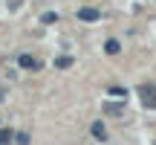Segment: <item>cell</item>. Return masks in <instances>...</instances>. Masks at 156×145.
<instances>
[{"label":"cell","mask_w":156,"mask_h":145,"mask_svg":"<svg viewBox=\"0 0 156 145\" xmlns=\"http://www.w3.org/2000/svg\"><path fill=\"white\" fill-rule=\"evenodd\" d=\"M153 145H156V142H153Z\"/></svg>","instance_id":"obj_13"},{"label":"cell","mask_w":156,"mask_h":145,"mask_svg":"<svg viewBox=\"0 0 156 145\" xmlns=\"http://www.w3.org/2000/svg\"><path fill=\"white\" fill-rule=\"evenodd\" d=\"M0 102H3V87H0Z\"/></svg>","instance_id":"obj_12"},{"label":"cell","mask_w":156,"mask_h":145,"mask_svg":"<svg viewBox=\"0 0 156 145\" xmlns=\"http://www.w3.org/2000/svg\"><path fill=\"white\" fill-rule=\"evenodd\" d=\"M15 139H17V145H29V134L20 131V134H15Z\"/></svg>","instance_id":"obj_9"},{"label":"cell","mask_w":156,"mask_h":145,"mask_svg":"<svg viewBox=\"0 0 156 145\" xmlns=\"http://www.w3.org/2000/svg\"><path fill=\"white\" fill-rule=\"evenodd\" d=\"M55 20H58L55 12H46V15H44V23H55Z\"/></svg>","instance_id":"obj_10"},{"label":"cell","mask_w":156,"mask_h":145,"mask_svg":"<svg viewBox=\"0 0 156 145\" xmlns=\"http://www.w3.org/2000/svg\"><path fill=\"white\" fill-rule=\"evenodd\" d=\"M78 17H81V20H98L101 12L95 9V6H84V9H78Z\"/></svg>","instance_id":"obj_3"},{"label":"cell","mask_w":156,"mask_h":145,"mask_svg":"<svg viewBox=\"0 0 156 145\" xmlns=\"http://www.w3.org/2000/svg\"><path fill=\"white\" fill-rule=\"evenodd\" d=\"M110 93H113V96H119V99H124V96H127V93H124V90H122V87H113V90H110Z\"/></svg>","instance_id":"obj_11"},{"label":"cell","mask_w":156,"mask_h":145,"mask_svg":"<svg viewBox=\"0 0 156 145\" xmlns=\"http://www.w3.org/2000/svg\"><path fill=\"white\" fill-rule=\"evenodd\" d=\"M104 50L110 52V55H119V52H122V46H119V41H107V44H104Z\"/></svg>","instance_id":"obj_8"},{"label":"cell","mask_w":156,"mask_h":145,"mask_svg":"<svg viewBox=\"0 0 156 145\" xmlns=\"http://www.w3.org/2000/svg\"><path fill=\"white\" fill-rule=\"evenodd\" d=\"M17 64H20L23 70H41V61L35 55H26V52H23V55H17Z\"/></svg>","instance_id":"obj_2"},{"label":"cell","mask_w":156,"mask_h":145,"mask_svg":"<svg viewBox=\"0 0 156 145\" xmlns=\"http://www.w3.org/2000/svg\"><path fill=\"white\" fill-rule=\"evenodd\" d=\"M104 113L107 116H124V105L122 102H104Z\"/></svg>","instance_id":"obj_4"},{"label":"cell","mask_w":156,"mask_h":145,"mask_svg":"<svg viewBox=\"0 0 156 145\" xmlns=\"http://www.w3.org/2000/svg\"><path fill=\"white\" fill-rule=\"evenodd\" d=\"M12 139H15V131L0 128V145H12Z\"/></svg>","instance_id":"obj_5"},{"label":"cell","mask_w":156,"mask_h":145,"mask_svg":"<svg viewBox=\"0 0 156 145\" xmlns=\"http://www.w3.org/2000/svg\"><path fill=\"white\" fill-rule=\"evenodd\" d=\"M93 136H95V139H107V128L101 122H95L93 125Z\"/></svg>","instance_id":"obj_7"},{"label":"cell","mask_w":156,"mask_h":145,"mask_svg":"<svg viewBox=\"0 0 156 145\" xmlns=\"http://www.w3.org/2000/svg\"><path fill=\"white\" fill-rule=\"evenodd\" d=\"M55 67H58V70L73 67V58H69V55H58V58H55Z\"/></svg>","instance_id":"obj_6"},{"label":"cell","mask_w":156,"mask_h":145,"mask_svg":"<svg viewBox=\"0 0 156 145\" xmlns=\"http://www.w3.org/2000/svg\"><path fill=\"white\" fill-rule=\"evenodd\" d=\"M139 102H142V107H147V110H156V87L153 84H142L139 87Z\"/></svg>","instance_id":"obj_1"}]
</instances>
